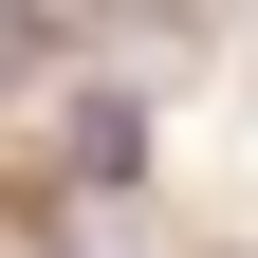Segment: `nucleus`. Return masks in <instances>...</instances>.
Returning a JSON list of instances; mask_svg holds the SVG:
<instances>
[{
  "instance_id": "f257e3e1",
  "label": "nucleus",
  "mask_w": 258,
  "mask_h": 258,
  "mask_svg": "<svg viewBox=\"0 0 258 258\" xmlns=\"http://www.w3.org/2000/svg\"><path fill=\"white\" fill-rule=\"evenodd\" d=\"M166 19H203V0H166Z\"/></svg>"
}]
</instances>
